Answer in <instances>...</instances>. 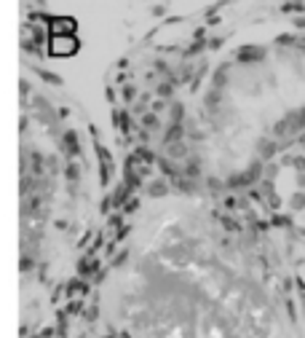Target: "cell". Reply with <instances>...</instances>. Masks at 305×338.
<instances>
[{
	"label": "cell",
	"instance_id": "obj_1",
	"mask_svg": "<svg viewBox=\"0 0 305 338\" xmlns=\"http://www.w3.org/2000/svg\"><path fill=\"white\" fill-rule=\"evenodd\" d=\"M115 319L123 338H305V263L257 193L179 188L131 231Z\"/></svg>",
	"mask_w": 305,
	"mask_h": 338
},
{
	"label": "cell",
	"instance_id": "obj_2",
	"mask_svg": "<svg viewBox=\"0 0 305 338\" xmlns=\"http://www.w3.org/2000/svg\"><path fill=\"white\" fill-rule=\"evenodd\" d=\"M305 143V3L246 6L206 51L179 113L187 185L254 193Z\"/></svg>",
	"mask_w": 305,
	"mask_h": 338
},
{
	"label": "cell",
	"instance_id": "obj_3",
	"mask_svg": "<svg viewBox=\"0 0 305 338\" xmlns=\"http://www.w3.org/2000/svg\"><path fill=\"white\" fill-rule=\"evenodd\" d=\"M254 193L286 231L305 263V143L294 153H289Z\"/></svg>",
	"mask_w": 305,
	"mask_h": 338
}]
</instances>
